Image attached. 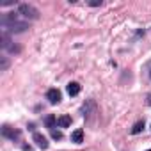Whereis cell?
I'll list each match as a JSON object with an SVG mask.
<instances>
[{
    "mask_svg": "<svg viewBox=\"0 0 151 151\" xmlns=\"http://www.w3.org/2000/svg\"><path fill=\"white\" fill-rule=\"evenodd\" d=\"M91 6H101V0H91Z\"/></svg>",
    "mask_w": 151,
    "mask_h": 151,
    "instance_id": "obj_14",
    "label": "cell"
},
{
    "mask_svg": "<svg viewBox=\"0 0 151 151\" xmlns=\"http://www.w3.org/2000/svg\"><path fill=\"white\" fill-rule=\"evenodd\" d=\"M52 139H55V140H60V139H62V133H60L59 130H52Z\"/></svg>",
    "mask_w": 151,
    "mask_h": 151,
    "instance_id": "obj_12",
    "label": "cell"
},
{
    "mask_svg": "<svg viewBox=\"0 0 151 151\" xmlns=\"http://www.w3.org/2000/svg\"><path fill=\"white\" fill-rule=\"evenodd\" d=\"M57 124H59L60 128H68V126L71 124V117H69V116H60V117L57 119Z\"/></svg>",
    "mask_w": 151,
    "mask_h": 151,
    "instance_id": "obj_9",
    "label": "cell"
},
{
    "mask_svg": "<svg viewBox=\"0 0 151 151\" xmlns=\"http://www.w3.org/2000/svg\"><path fill=\"white\" fill-rule=\"evenodd\" d=\"M147 151H151V149H147Z\"/></svg>",
    "mask_w": 151,
    "mask_h": 151,
    "instance_id": "obj_15",
    "label": "cell"
},
{
    "mask_svg": "<svg viewBox=\"0 0 151 151\" xmlns=\"http://www.w3.org/2000/svg\"><path fill=\"white\" fill-rule=\"evenodd\" d=\"M60 98H62V94H60L59 89H50V91L46 93V100H48L52 105H57V103L60 101Z\"/></svg>",
    "mask_w": 151,
    "mask_h": 151,
    "instance_id": "obj_5",
    "label": "cell"
},
{
    "mask_svg": "<svg viewBox=\"0 0 151 151\" xmlns=\"http://www.w3.org/2000/svg\"><path fill=\"white\" fill-rule=\"evenodd\" d=\"M2 135H4L6 139H9V140H18V139H20V135H22V132H20V130L11 128L9 124H4V126H2Z\"/></svg>",
    "mask_w": 151,
    "mask_h": 151,
    "instance_id": "obj_4",
    "label": "cell"
},
{
    "mask_svg": "<svg viewBox=\"0 0 151 151\" xmlns=\"http://www.w3.org/2000/svg\"><path fill=\"white\" fill-rule=\"evenodd\" d=\"M7 66H9V60H7L6 57H2V64H0V69L6 71V69H7Z\"/></svg>",
    "mask_w": 151,
    "mask_h": 151,
    "instance_id": "obj_13",
    "label": "cell"
},
{
    "mask_svg": "<svg viewBox=\"0 0 151 151\" xmlns=\"http://www.w3.org/2000/svg\"><path fill=\"white\" fill-rule=\"evenodd\" d=\"M0 23H2L4 29H7L9 32H25L29 29L27 22H22L14 13H6L0 18Z\"/></svg>",
    "mask_w": 151,
    "mask_h": 151,
    "instance_id": "obj_1",
    "label": "cell"
},
{
    "mask_svg": "<svg viewBox=\"0 0 151 151\" xmlns=\"http://www.w3.org/2000/svg\"><path fill=\"white\" fill-rule=\"evenodd\" d=\"M71 140H73L75 144L84 142V130H75V132L71 133Z\"/></svg>",
    "mask_w": 151,
    "mask_h": 151,
    "instance_id": "obj_8",
    "label": "cell"
},
{
    "mask_svg": "<svg viewBox=\"0 0 151 151\" xmlns=\"http://www.w3.org/2000/svg\"><path fill=\"white\" fill-rule=\"evenodd\" d=\"M142 130H144V121H137L132 128V133H140Z\"/></svg>",
    "mask_w": 151,
    "mask_h": 151,
    "instance_id": "obj_11",
    "label": "cell"
},
{
    "mask_svg": "<svg viewBox=\"0 0 151 151\" xmlns=\"http://www.w3.org/2000/svg\"><path fill=\"white\" fill-rule=\"evenodd\" d=\"M20 14L29 18V20H37L39 18V11L32 6V4H20Z\"/></svg>",
    "mask_w": 151,
    "mask_h": 151,
    "instance_id": "obj_2",
    "label": "cell"
},
{
    "mask_svg": "<svg viewBox=\"0 0 151 151\" xmlns=\"http://www.w3.org/2000/svg\"><path fill=\"white\" fill-rule=\"evenodd\" d=\"M32 139H34V142L37 144V147H41V149H46V147H48V140H46V137H45V135H41V133H37V132H36Z\"/></svg>",
    "mask_w": 151,
    "mask_h": 151,
    "instance_id": "obj_6",
    "label": "cell"
},
{
    "mask_svg": "<svg viewBox=\"0 0 151 151\" xmlns=\"http://www.w3.org/2000/svg\"><path fill=\"white\" fill-rule=\"evenodd\" d=\"M66 91H68L69 96H77V94L80 93V84H78V82H69L68 87H66Z\"/></svg>",
    "mask_w": 151,
    "mask_h": 151,
    "instance_id": "obj_7",
    "label": "cell"
},
{
    "mask_svg": "<svg viewBox=\"0 0 151 151\" xmlns=\"http://www.w3.org/2000/svg\"><path fill=\"white\" fill-rule=\"evenodd\" d=\"M45 123H46V126H48L50 130H53L55 124H57V117H55V116H48V117L45 119Z\"/></svg>",
    "mask_w": 151,
    "mask_h": 151,
    "instance_id": "obj_10",
    "label": "cell"
},
{
    "mask_svg": "<svg viewBox=\"0 0 151 151\" xmlns=\"http://www.w3.org/2000/svg\"><path fill=\"white\" fill-rule=\"evenodd\" d=\"M0 41H2V43H0V46H2L4 50H9L11 53H18V52H20V46L11 45L13 41L9 39V36H7V32H6V30H4L2 34H0Z\"/></svg>",
    "mask_w": 151,
    "mask_h": 151,
    "instance_id": "obj_3",
    "label": "cell"
}]
</instances>
